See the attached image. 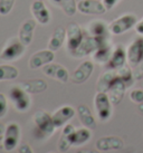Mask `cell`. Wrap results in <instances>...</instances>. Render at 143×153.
<instances>
[{"label":"cell","instance_id":"4dcf8cb0","mask_svg":"<svg viewBox=\"0 0 143 153\" xmlns=\"http://www.w3.org/2000/svg\"><path fill=\"white\" fill-rule=\"evenodd\" d=\"M16 0H0V16H7L13 10Z\"/></svg>","mask_w":143,"mask_h":153},{"label":"cell","instance_id":"484cf974","mask_svg":"<svg viewBox=\"0 0 143 153\" xmlns=\"http://www.w3.org/2000/svg\"><path fill=\"white\" fill-rule=\"evenodd\" d=\"M75 130L76 128H74V125L69 123H67L66 125L63 126L62 135H60V139H59V141H58V145H57L59 152L65 153L71 149L72 144H71V142H69V140H68V137H69V135H71Z\"/></svg>","mask_w":143,"mask_h":153},{"label":"cell","instance_id":"d6a6232c","mask_svg":"<svg viewBox=\"0 0 143 153\" xmlns=\"http://www.w3.org/2000/svg\"><path fill=\"white\" fill-rule=\"evenodd\" d=\"M8 112V100L6 95L0 93V119L4 117Z\"/></svg>","mask_w":143,"mask_h":153},{"label":"cell","instance_id":"7a4b0ae2","mask_svg":"<svg viewBox=\"0 0 143 153\" xmlns=\"http://www.w3.org/2000/svg\"><path fill=\"white\" fill-rule=\"evenodd\" d=\"M9 100L11 101L13 107L21 113L29 110L30 105H31L29 93H27L25 89L19 85L13 86L9 89Z\"/></svg>","mask_w":143,"mask_h":153},{"label":"cell","instance_id":"52a82bcc","mask_svg":"<svg viewBox=\"0 0 143 153\" xmlns=\"http://www.w3.org/2000/svg\"><path fill=\"white\" fill-rule=\"evenodd\" d=\"M20 126L17 123H9L6 126V131L4 133V141H2V146L4 150L7 152H11L13 150L19 146V141H20Z\"/></svg>","mask_w":143,"mask_h":153},{"label":"cell","instance_id":"e0dca14e","mask_svg":"<svg viewBox=\"0 0 143 153\" xmlns=\"http://www.w3.org/2000/svg\"><path fill=\"white\" fill-rule=\"evenodd\" d=\"M127 62V55H126V49L122 45H118L113 49L112 56L106 64V67L109 69L118 71L121 67L125 66V63Z\"/></svg>","mask_w":143,"mask_h":153},{"label":"cell","instance_id":"f35d334b","mask_svg":"<svg viewBox=\"0 0 143 153\" xmlns=\"http://www.w3.org/2000/svg\"><path fill=\"white\" fill-rule=\"evenodd\" d=\"M4 131H6V126L2 123H0V135H2L4 133Z\"/></svg>","mask_w":143,"mask_h":153},{"label":"cell","instance_id":"e575fe53","mask_svg":"<svg viewBox=\"0 0 143 153\" xmlns=\"http://www.w3.org/2000/svg\"><path fill=\"white\" fill-rule=\"evenodd\" d=\"M18 153H34V151L28 143H22L18 146Z\"/></svg>","mask_w":143,"mask_h":153},{"label":"cell","instance_id":"ba28073f","mask_svg":"<svg viewBox=\"0 0 143 153\" xmlns=\"http://www.w3.org/2000/svg\"><path fill=\"white\" fill-rule=\"evenodd\" d=\"M127 63L131 67H136L143 62V36H138L126 49Z\"/></svg>","mask_w":143,"mask_h":153},{"label":"cell","instance_id":"7c38bea8","mask_svg":"<svg viewBox=\"0 0 143 153\" xmlns=\"http://www.w3.org/2000/svg\"><path fill=\"white\" fill-rule=\"evenodd\" d=\"M54 53L55 51L51 49H44V51H39L33 54L29 59V68L38 69V68H42L45 65L53 63L55 58Z\"/></svg>","mask_w":143,"mask_h":153},{"label":"cell","instance_id":"cb8c5ba5","mask_svg":"<svg viewBox=\"0 0 143 153\" xmlns=\"http://www.w3.org/2000/svg\"><path fill=\"white\" fill-rule=\"evenodd\" d=\"M112 53H113V47L109 40L93 53V59L98 64H107V62L112 56Z\"/></svg>","mask_w":143,"mask_h":153},{"label":"cell","instance_id":"9c48e42d","mask_svg":"<svg viewBox=\"0 0 143 153\" xmlns=\"http://www.w3.org/2000/svg\"><path fill=\"white\" fill-rule=\"evenodd\" d=\"M84 37L85 35L80 26L76 22H69L66 27V39H67L66 46H67L68 51L72 53L77 49L83 42Z\"/></svg>","mask_w":143,"mask_h":153},{"label":"cell","instance_id":"74e56055","mask_svg":"<svg viewBox=\"0 0 143 153\" xmlns=\"http://www.w3.org/2000/svg\"><path fill=\"white\" fill-rule=\"evenodd\" d=\"M75 153H101L100 150L95 149H80L78 151H76Z\"/></svg>","mask_w":143,"mask_h":153},{"label":"cell","instance_id":"f1b7e54d","mask_svg":"<svg viewBox=\"0 0 143 153\" xmlns=\"http://www.w3.org/2000/svg\"><path fill=\"white\" fill-rule=\"evenodd\" d=\"M116 74H118V76L125 83L127 87L132 86L133 82H134V76H133V71H132L130 67L123 66V67H121L120 69L116 71Z\"/></svg>","mask_w":143,"mask_h":153},{"label":"cell","instance_id":"836d02e7","mask_svg":"<svg viewBox=\"0 0 143 153\" xmlns=\"http://www.w3.org/2000/svg\"><path fill=\"white\" fill-rule=\"evenodd\" d=\"M133 76H134V79H142L143 78V62L141 64H139L136 67H134V71H133Z\"/></svg>","mask_w":143,"mask_h":153},{"label":"cell","instance_id":"9a60e30c","mask_svg":"<svg viewBox=\"0 0 143 153\" xmlns=\"http://www.w3.org/2000/svg\"><path fill=\"white\" fill-rule=\"evenodd\" d=\"M126 88H127L126 84L116 74V77L114 78L113 83L111 84V87H109V92H107V95H109V100H111L113 105H118V104L121 103V101L124 97Z\"/></svg>","mask_w":143,"mask_h":153},{"label":"cell","instance_id":"5b68a950","mask_svg":"<svg viewBox=\"0 0 143 153\" xmlns=\"http://www.w3.org/2000/svg\"><path fill=\"white\" fill-rule=\"evenodd\" d=\"M112 102L109 100L107 93L97 92L94 97V107L100 121L106 122L112 116Z\"/></svg>","mask_w":143,"mask_h":153},{"label":"cell","instance_id":"ffe728a7","mask_svg":"<svg viewBox=\"0 0 143 153\" xmlns=\"http://www.w3.org/2000/svg\"><path fill=\"white\" fill-rule=\"evenodd\" d=\"M76 112L78 114V119H80V123L83 124L85 128H89V130L96 128V120H95L92 111L89 110V107L87 105H85V104L78 105Z\"/></svg>","mask_w":143,"mask_h":153},{"label":"cell","instance_id":"ee69618b","mask_svg":"<svg viewBox=\"0 0 143 153\" xmlns=\"http://www.w3.org/2000/svg\"><path fill=\"white\" fill-rule=\"evenodd\" d=\"M39 1H44V0H39Z\"/></svg>","mask_w":143,"mask_h":153},{"label":"cell","instance_id":"d4e9b609","mask_svg":"<svg viewBox=\"0 0 143 153\" xmlns=\"http://www.w3.org/2000/svg\"><path fill=\"white\" fill-rule=\"evenodd\" d=\"M116 77V71L113 69H107L106 72L102 74L98 81L96 83V91L97 92H103V93H107L109 92L111 84L113 83L114 78Z\"/></svg>","mask_w":143,"mask_h":153},{"label":"cell","instance_id":"4fadbf2b","mask_svg":"<svg viewBox=\"0 0 143 153\" xmlns=\"http://www.w3.org/2000/svg\"><path fill=\"white\" fill-rule=\"evenodd\" d=\"M93 72H94V64L92 60H84L74 71L72 75V82L74 84H83L91 77Z\"/></svg>","mask_w":143,"mask_h":153},{"label":"cell","instance_id":"ac0fdd59","mask_svg":"<svg viewBox=\"0 0 143 153\" xmlns=\"http://www.w3.org/2000/svg\"><path fill=\"white\" fill-rule=\"evenodd\" d=\"M31 13L35 20L42 25H47L51 22V11L44 4V1L34 0V2L31 4Z\"/></svg>","mask_w":143,"mask_h":153},{"label":"cell","instance_id":"8d00e7d4","mask_svg":"<svg viewBox=\"0 0 143 153\" xmlns=\"http://www.w3.org/2000/svg\"><path fill=\"white\" fill-rule=\"evenodd\" d=\"M135 30H136V33L138 34H140L141 36H143V18L140 20L138 24H136V26L134 27Z\"/></svg>","mask_w":143,"mask_h":153},{"label":"cell","instance_id":"ab89813d","mask_svg":"<svg viewBox=\"0 0 143 153\" xmlns=\"http://www.w3.org/2000/svg\"><path fill=\"white\" fill-rule=\"evenodd\" d=\"M138 110H139L140 113L143 115V103H140V104H138Z\"/></svg>","mask_w":143,"mask_h":153},{"label":"cell","instance_id":"f546056e","mask_svg":"<svg viewBox=\"0 0 143 153\" xmlns=\"http://www.w3.org/2000/svg\"><path fill=\"white\" fill-rule=\"evenodd\" d=\"M60 7L66 16H74L77 11V2L76 0H60Z\"/></svg>","mask_w":143,"mask_h":153},{"label":"cell","instance_id":"7bdbcfd3","mask_svg":"<svg viewBox=\"0 0 143 153\" xmlns=\"http://www.w3.org/2000/svg\"><path fill=\"white\" fill-rule=\"evenodd\" d=\"M48 153H55V152H48Z\"/></svg>","mask_w":143,"mask_h":153},{"label":"cell","instance_id":"d6986e66","mask_svg":"<svg viewBox=\"0 0 143 153\" xmlns=\"http://www.w3.org/2000/svg\"><path fill=\"white\" fill-rule=\"evenodd\" d=\"M36 29V20L35 19H27L20 26L18 31V38L26 47L29 46L34 39V31Z\"/></svg>","mask_w":143,"mask_h":153},{"label":"cell","instance_id":"8992f818","mask_svg":"<svg viewBox=\"0 0 143 153\" xmlns=\"http://www.w3.org/2000/svg\"><path fill=\"white\" fill-rule=\"evenodd\" d=\"M26 46L21 43L19 38L10 39L0 54V58L6 62H15L24 55Z\"/></svg>","mask_w":143,"mask_h":153},{"label":"cell","instance_id":"30bf717a","mask_svg":"<svg viewBox=\"0 0 143 153\" xmlns=\"http://www.w3.org/2000/svg\"><path fill=\"white\" fill-rule=\"evenodd\" d=\"M77 10L84 15H103L107 9L101 0H80L77 2Z\"/></svg>","mask_w":143,"mask_h":153},{"label":"cell","instance_id":"2e32d148","mask_svg":"<svg viewBox=\"0 0 143 153\" xmlns=\"http://www.w3.org/2000/svg\"><path fill=\"white\" fill-rule=\"evenodd\" d=\"M75 114L76 111L74 107L69 106V105H64V106L59 107L58 110L55 111L54 114L51 115V117H53L55 126L58 128L66 125L68 121L75 116Z\"/></svg>","mask_w":143,"mask_h":153},{"label":"cell","instance_id":"5bb4252c","mask_svg":"<svg viewBox=\"0 0 143 153\" xmlns=\"http://www.w3.org/2000/svg\"><path fill=\"white\" fill-rule=\"evenodd\" d=\"M95 146L100 151H116V150L123 149L124 142L120 136H102L96 141Z\"/></svg>","mask_w":143,"mask_h":153},{"label":"cell","instance_id":"44dd1931","mask_svg":"<svg viewBox=\"0 0 143 153\" xmlns=\"http://www.w3.org/2000/svg\"><path fill=\"white\" fill-rule=\"evenodd\" d=\"M19 86H21L27 93L29 94H39L45 92L48 87L47 83L42 78H35V79H28V81L21 82Z\"/></svg>","mask_w":143,"mask_h":153},{"label":"cell","instance_id":"1f68e13d","mask_svg":"<svg viewBox=\"0 0 143 153\" xmlns=\"http://www.w3.org/2000/svg\"><path fill=\"white\" fill-rule=\"evenodd\" d=\"M130 100L135 104L143 103V88H134L130 92Z\"/></svg>","mask_w":143,"mask_h":153},{"label":"cell","instance_id":"603a6c76","mask_svg":"<svg viewBox=\"0 0 143 153\" xmlns=\"http://www.w3.org/2000/svg\"><path fill=\"white\" fill-rule=\"evenodd\" d=\"M91 137H92V132H91V130L84 126V128L75 130L69 135L68 140H69L72 145L78 146V145H83L85 143H87L91 140Z\"/></svg>","mask_w":143,"mask_h":153},{"label":"cell","instance_id":"3957f363","mask_svg":"<svg viewBox=\"0 0 143 153\" xmlns=\"http://www.w3.org/2000/svg\"><path fill=\"white\" fill-rule=\"evenodd\" d=\"M139 22L138 17L134 13H125L121 17L116 18L115 20L109 25V34L112 35H122L126 31L131 30Z\"/></svg>","mask_w":143,"mask_h":153},{"label":"cell","instance_id":"277c9868","mask_svg":"<svg viewBox=\"0 0 143 153\" xmlns=\"http://www.w3.org/2000/svg\"><path fill=\"white\" fill-rule=\"evenodd\" d=\"M33 120H34V123L37 128V131L42 136H51V134H54L56 128H57L55 126L51 115L42 110L37 111L34 114Z\"/></svg>","mask_w":143,"mask_h":153},{"label":"cell","instance_id":"83f0119b","mask_svg":"<svg viewBox=\"0 0 143 153\" xmlns=\"http://www.w3.org/2000/svg\"><path fill=\"white\" fill-rule=\"evenodd\" d=\"M19 75L17 68L9 64L0 65V82L2 81H13Z\"/></svg>","mask_w":143,"mask_h":153},{"label":"cell","instance_id":"6da1fadb","mask_svg":"<svg viewBox=\"0 0 143 153\" xmlns=\"http://www.w3.org/2000/svg\"><path fill=\"white\" fill-rule=\"evenodd\" d=\"M106 42H109L107 37H94L91 35L85 36L82 44L78 46V48L75 49L74 51H72L71 55L75 58H82L85 56H89L93 54L100 46L105 44Z\"/></svg>","mask_w":143,"mask_h":153},{"label":"cell","instance_id":"60d3db41","mask_svg":"<svg viewBox=\"0 0 143 153\" xmlns=\"http://www.w3.org/2000/svg\"><path fill=\"white\" fill-rule=\"evenodd\" d=\"M139 87H140V88H143V78H142V79H140V82H139Z\"/></svg>","mask_w":143,"mask_h":153},{"label":"cell","instance_id":"d590c367","mask_svg":"<svg viewBox=\"0 0 143 153\" xmlns=\"http://www.w3.org/2000/svg\"><path fill=\"white\" fill-rule=\"evenodd\" d=\"M118 1L120 0H102V2L104 4V6H105V8L107 10H111L112 8H114L118 4Z\"/></svg>","mask_w":143,"mask_h":153},{"label":"cell","instance_id":"8fae6325","mask_svg":"<svg viewBox=\"0 0 143 153\" xmlns=\"http://www.w3.org/2000/svg\"><path fill=\"white\" fill-rule=\"evenodd\" d=\"M42 73L46 76L51 77L53 79L60 82V83H66L69 79V73L63 65L51 63L42 67Z\"/></svg>","mask_w":143,"mask_h":153},{"label":"cell","instance_id":"b9f144b4","mask_svg":"<svg viewBox=\"0 0 143 153\" xmlns=\"http://www.w3.org/2000/svg\"><path fill=\"white\" fill-rule=\"evenodd\" d=\"M51 2H54V4H60V0H51Z\"/></svg>","mask_w":143,"mask_h":153},{"label":"cell","instance_id":"7402d4cb","mask_svg":"<svg viewBox=\"0 0 143 153\" xmlns=\"http://www.w3.org/2000/svg\"><path fill=\"white\" fill-rule=\"evenodd\" d=\"M65 39H66V28L59 26L54 30V33L51 35L49 43H48V49L53 51H59L63 47Z\"/></svg>","mask_w":143,"mask_h":153},{"label":"cell","instance_id":"4316f807","mask_svg":"<svg viewBox=\"0 0 143 153\" xmlns=\"http://www.w3.org/2000/svg\"><path fill=\"white\" fill-rule=\"evenodd\" d=\"M89 34L94 37H107L109 30V26L103 20H93L89 25Z\"/></svg>","mask_w":143,"mask_h":153}]
</instances>
